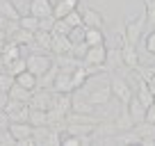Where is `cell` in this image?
I'll list each match as a JSON object with an SVG mask.
<instances>
[{
    "label": "cell",
    "mask_w": 155,
    "mask_h": 146,
    "mask_svg": "<svg viewBox=\"0 0 155 146\" xmlns=\"http://www.w3.org/2000/svg\"><path fill=\"white\" fill-rule=\"evenodd\" d=\"M82 25L84 28H103L105 25V18L98 9H91V7H84L82 9Z\"/></svg>",
    "instance_id": "9c48e42d"
},
{
    "label": "cell",
    "mask_w": 155,
    "mask_h": 146,
    "mask_svg": "<svg viewBox=\"0 0 155 146\" xmlns=\"http://www.w3.org/2000/svg\"><path fill=\"white\" fill-rule=\"evenodd\" d=\"M0 144L2 146H16V137L12 135L9 128H2V130H0Z\"/></svg>",
    "instance_id": "f546056e"
},
{
    "label": "cell",
    "mask_w": 155,
    "mask_h": 146,
    "mask_svg": "<svg viewBox=\"0 0 155 146\" xmlns=\"http://www.w3.org/2000/svg\"><path fill=\"white\" fill-rule=\"evenodd\" d=\"M30 107H37V110H50L53 107V91H39V87L32 91V96H30Z\"/></svg>",
    "instance_id": "8992f818"
},
{
    "label": "cell",
    "mask_w": 155,
    "mask_h": 146,
    "mask_svg": "<svg viewBox=\"0 0 155 146\" xmlns=\"http://www.w3.org/2000/svg\"><path fill=\"white\" fill-rule=\"evenodd\" d=\"M137 98H139V103L144 107H150L155 103V94L150 91V87H148V82L146 80H141L139 78V89H137Z\"/></svg>",
    "instance_id": "9a60e30c"
},
{
    "label": "cell",
    "mask_w": 155,
    "mask_h": 146,
    "mask_svg": "<svg viewBox=\"0 0 155 146\" xmlns=\"http://www.w3.org/2000/svg\"><path fill=\"white\" fill-rule=\"evenodd\" d=\"M105 66H110L112 71H116L119 66H123L121 48H107V59H105Z\"/></svg>",
    "instance_id": "ac0fdd59"
},
{
    "label": "cell",
    "mask_w": 155,
    "mask_h": 146,
    "mask_svg": "<svg viewBox=\"0 0 155 146\" xmlns=\"http://www.w3.org/2000/svg\"><path fill=\"white\" fill-rule=\"evenodd\" d=\"M68 39H71V44H82L84 41V25H78V28H71V32H68Z\"/></svg>",
    "instance_id": "d4e9b609"
},
{
    "label": "cell",
    "mask_w": 155,
    "mask_h": 146,
    "mask_svg": "<svg viewBox=\"0 0 155 146\" xmlns=\"http://www.w3.org/2000/svg\"><path fill=\"white\" fill-rule=\"evenodd\" d=\"M7 94H9L12 101H21V103H30V96H32V91H30V89L21 87V85H16V82H14V87H12Z\"/></svg>",
    "instance_id": "ffe728a7"
},
{
    "label": "cell",
    "mask_w": 155,
    "mask_h": 146,
    "mask_svg": "<svg viewBox=\"0 0 155 146\" xmlns=\"http://www.w3.org/2000/svg\"><path fill=\"white\" fill-rule=\"evenodd\" d=\"M146 121L148 123H155V103L150 107H146Z\"/></svg>",
    "instance_id": "836d02e7"
},
{
    "label": "cell",
    "mask_w": 155,
    "mask_h": 146,
    "mask_svg": "<svg viewBox=\"0 0 155 146\" xmlns=\"http://www.w3.org/2000/svg\"><path fill=\"white\" fill-rule=\"evenodd\" d=\"M110 89H112V96H116L123 105L130 103L132 89H130V85H128V80H123L121 75H114V73L110 75Z\"/></svg>",
    "instance_id": "7a4b0ae2"
},
{
    "label": "cell",
    "mask_w": 155,
    "mask_h": 146,
    "mask_svg": "<svg viewBox=\"0 0 155 146\" xmlns=\"http://www.w3.org/2000/svg\"><path fill=\"white\" fill-rule=\"evenodd\" d=\"M68 32H71V25L64 18H55V25H53V30H50V34H68Z\"/></svg>",
    "instance_id": "83f0119b"
},
{
    "label": "cell",
    "mask_w": 155,
    "mask_h": 146,
    "mask_svg": "<svg viewBox=\"0 0 155 146\" xmlns=\"http://www.w3.org/2000/svg\"><path fill=\"white\" fill-rule=\"evenodd\" d=\"M87 98L94 103V105H107L110 103V98H112V89H110V78H107V85H101V87H96V89H87Z\"/></svg>",
    "instance_id": "5b68a950"
},
{
    "label": "cell",
    "mask_w": 155,
    "mask_h": 146,
    "mask_svg": "<svg viewBox=\"0 0 155 146\" xmlns=\"http://www.w3.org/2000/svg\"><path fill=\"white\" fill-rule=\"evenodd\" d=\"M78 2H80V0H57L53 5V16L55 18H64L68 12L78 9Z\"/></svg>",
    "instance_id": "5bb4252c"
},
{
    "label": "cell",
    "mask_w": 155,
    "mask_h": 146,
    "mask_svg": "<svg viewBox=\"0 0 155 146\" xmlns=\"http://www.w3.org/2000/svg\"><path fill=\"white\" fill-rule=\"evenodd\" d=\"M0 14L5 16L7 21H21V12L14 7L12 0H0Z\"/></svg>",
    "instance_id": "e0dca14e"
},
{
    "label": "cell",
    "mask_w": 155,
    "mask_h": 146,
    "mask_svg": "<svg viewBox=\"0 0 155 146\" xmlns=\"http://www.w3.org/2000/svg\"><path fill=\"white\" fill-rule=\"evenodd\" d=\"M5 25H7V18H5L2 14H0V28H5Z\"/></svg>",
    "instance_id": "d590c367"
},
{
    "label": "cell",
    "mask_w": 155,
    "mask_h": 146,
    "mask_svg": "<svg viewBox=\"0 0 155 146\" xmlns=\"http://www.w3.org/2000/svg\"><path fill=\"white\" fill-rule=\"evenodd\" d=\"M16 85H21V87H25V89H30V91H34V89L39 87V75H34L32 71H21L18 75H16Z\"/></svg>",
    "instance_id": "7c38bea8"
},
{
    "label": "cell",
    "mask_w": 155,
    "mask_h": 146,
    "mask_svg": "<svg viewBox=\"0 0 155 146\" xmlns=\"http://www.w3.org/2000/svg\"><path fill=\"white\" fill-rule=\"evenodd\" d=\"M53 89L59 94H71L73 91V80H71V73L68 71H62L59 68L57 75H55V82H53Z\"/></svg>",
    "instance_id": "ba28073f"
},
{
    "label": "cell",
    "mask_w": 155,
    "mask_h": 146,
    "mask_svg": "<svg viewBox=\"0 0 155 146\" xmlns=\"http://www.w3.org/2000/svg\"><path fill=\"white\" fill-rule=\"evenodd\" d=\"M25 64H28V71H32L34 75H44L46 71L55 66V59L50 57L48 53H41V50H34L25 57Z\"/></svg>",
    "instance_id": "6da1fadb"
},
{
    "label": "cell",
    "mask_w": 155,
    "mask_h": 146,
    "mask_svg": "<svg viewBox=\"0 0 155 146\" xmlns=\"http://www.w3.org/2000/svg\"><path fill=\"white\" fill-rule=\"evenodd\" d=\"M32 126H46L48 123V110H37V107H30V119Z\"/></svg>",
    "instance_id": "7402d4cb"
},
{
    "label": "cell",
    "mask_w": 155,
    "mask_h": 146,
    "mask_svg": "<svg viewBox=\"0 0 155 146\" xmlns=\"http://www.w3.org/2000/svg\"><path fill=\"white\" fill-rule=\"evenodd\" d=\"M121 57H123V66L128 68H137L139 66V55H137V46L123 39L121 44Z\"/></svg>",
    "instance_id": "52a82bcc"
},
{
    "label": "cell",
    "mask_w": 155,
    "mask_h": 146,
    "mask_svg": "<svg viewBox=\"0 0 155 146\" xmlns=\"http://www.w3.org/2000/svg\"><path fill=\"white\" fill-rule=\"evenodd\" d=\"M30 14L37 18L53 16V2L50 0H30Z\"/></svg>",
    "instance_id": "30bf717a"
},
{
    "label": "cell",
    "mask_w": 155,
    "mask_h": 146,
    "mask_svg": "<svg viewBox=\"0 0 155 146\" xmlns=\"http://www.w3.org/2000/svg\"><path fill=\"white\" fill-rule=\"evenodd\" d=\"M55 25V16H44V18H39V30H44V32H50Z\"/></svg>",
    "instance_id": "4dcf8cb0"
},
{
    "label": "cell",
    "mask_w": 155,
    "mask_h": 146,
    "mask_svg": "<svg viewBox=\"0 0 155 146\" xmlns=\"http://www.w3.org/2000/svg\"><path fill=\"white\" fill-rule=\"evenodd\" d=\"M87 78H89V73H87V68H84V64H80V66L75 68V71H71L73 89H80V87H84V82H87Z\"/></svg>",
    "instance_id": "44dd1931"
},
{
    "label": "cell",
    "mask_w": 155,
    "mask_h": 146,
    "mask_svg": "<svg viewBox=\"0 0 155 146\" xmlns=\"http://www.w3.org/2000/svg\"><path fill=\"white\" fill-rule=\"evenodd\" d=\"M87 48H89V46L84 44V41H82V44H75V46H73V55H75L78 59H82L84 55H87Z\"/></svg>",
    "instance_id": "d6a6232c"
},
{
    "label": "cell",
    "mask_w": 155,
    "mask_h": 146,
    "mask_svg": "<svg viewBox=\"0 0 155 146\" xmlns=\"http://www.w3.org/2000/svg\"><path fill=\"white\" fill-rule=\"evenodd\" d=\"M64 21H66L71 28H78V25H82V12L80 9H73V12H68L66 16H64Z\"/></svg>",
    "instance_id": "484cf974"
},
{
    "label": "cell",
    "mask_w": 155,
    "mask_h": 146,
    "mask_svg": "<svg viewBox=\"0 0 155 146\" xmlns=\"http://www.w3.org/2000/svg\"><path fill=\"white\" fill-rule=\"evenodd\" d=\"M126 107H128V112H130V117H132V121H135V123L146 121V107L139 103V98H137V96H132L130 103H128Z\"/></svg>",
    "instance_id": "4fadbf2b"
},
{
    "label": "cell",
    "mask_w": 155,
    "mask_h": 146,
    "mask_svg": "<svg viewBox=\"0 0 155 146\" xmlns=\"http://www.w3.org/2000/svg\"><path fill=\"white\" fill-rule=\"evenodd\" d=\"M144 7H146V23L155 28V0H144Z\"/></svg>",
    "instance_id": "4316f807"
},
{
    "label": "cell",
    "mask_w": 155,
    "mask_h": 146,
    "mask_svg": "<svg viewBox=\"0 0 155 146\" xmlns=\"http://www.w3.org/2000/svg\"><path fill=\"white\" fill-rule=\"evenodd\" d=\"M25 68H28V64H25V57H23V55H21V57H16V59H12L9 64H5V71L12 73L14 78L18 75L21 71H25Z\"/></svg>",
    "instance_id": "603a6c76"
},
{
    "label": "cell",
    "mask_w": 155,
    "mask_h": 146,
    "mask_svg": "<svg viewBox=\"0 0 155 146\" xmlns=\"http://www.w3.org/2000/svg\"><path fill=\"white\" fill-rule=\"evenodd\" d=\"M16 146H37V141H34V137H25V139H21Z\"/></svg>",
    "instance_id": "e575fe53"
},
{
    "label": "cell",
    "mask_w": 155,
    "mask_h": 146,
    "mask_svg": "<svg viewBox=\"0 0 155 146\" xmlns=\"http://www.w3.org/2000/svg\"><path fill=\"white\" fill-rule=\"evenodd\" d=\"M50 53H73V44L68 39V34H53V50Z\"/></svg>",
    "instance_id": "8fae6325"
},
{
    "label": "cell",
    "mask_w": 155,
    "mask_h": 146,
    "mask_svg": "<svg viewBox=\"0 0 155 146\" xmlns=\"http://www.w3.org/2000/svg\"><path fill=\"white\" fill-rule=\"evenodd\" d=\"M12 41H16L18 46H30L34 41V32H30V30H25V28H18L14 34L9 37Z\"/></svg>",
    "instance_id": "d6986e66"
},
{
    "label": "cell",
    "mask_w": 155,
    "mask_h": 146,
    "mask_svg": "<svg viewBox=\"0 0 155 146\" xmlns=\"http://www.w3.org/2000/svg\"><path fill=\"white\" fill-rule=\"evenodd\" d=\"M21 28H25V30H30V32H37L39 30V18L37 16H32V14H28V16H21Z\"/></svg>",
    "instance_id": "cb8c5ba5"
},
{
    "label": "cell",
    "mask_w": 155,
    "mask_h": 146,
    "mask_svg": "<svg viewBox=\"0 0 155 146\" xmlns=\"http://www.w3.org/2000/svg\"><path fill=\"white\" fill-rule=\"evenodd\" d=\"M84 44H87V46H101V44H105L103 28H84Z\"/></svg>",
    "instance_id": "2e32d148"
},
{
    "label": "cell",
    "mask_w": 155,
    "mask_h": 146,
    "mask_svg": "<svg viewBox=\"0 0 155 146\" xmlns=\"http://www.w3.org/2000/svg\"><path fill=\"white\" fill-rule=\"evenodd\" d=\"M144 48L150 57H155V30H150L148 34L144 37Z\"/></svg>",
    "instance_id": "f1b7e54d"
},
{
    "label": "cell",
    "mask_w": 155,
    "mask_h": 146,
    "mask_svg": "<svg viewBox=\"0 0 155 146\" xmlns=\"http://www.w3.org/2000/svg\"><path fill=\"white\" fill-rule=\"evenodd\" d=\"M105 59H107V48H105V44H101V46H89V48H87V55L82 57V64H84V66H105Z\"/></svg>",
    "instance_id": "277c9868"
},
{
    "label": "cell",
    "mask_w": 155,
    "mask_h": 146,
    "mask_svg": "<svg viewBox=\"0 0 155 146\" xmlns=\"http://www.w3.org/2000/svg\"><path fill=\"white\" fill-rule=\"evenodd\" d=\"M144 28H146V14L139 16V18H135V21H128V23H126V30H123V39L137 46V44H139V39H141Z\"/></svg>",
    "instance_id": "3957f363"
},
{
    "label": "cell",
    "mask_w": 155,
    "mask_h": 146,
    "mask_svg": "<svg viewBox=\"0 0 155 146\" xmlns=\"http://www.w3.org/2000/svg\"><path fill=\"white\" fill-rule=\"evenodd\" d=\"M139 68V75H137V78H141V80H146V82H148L150 78H153V73H155V66H137Z\"/></svg>",
    "instance_id": "1f68e13d"
}]
</instances>
